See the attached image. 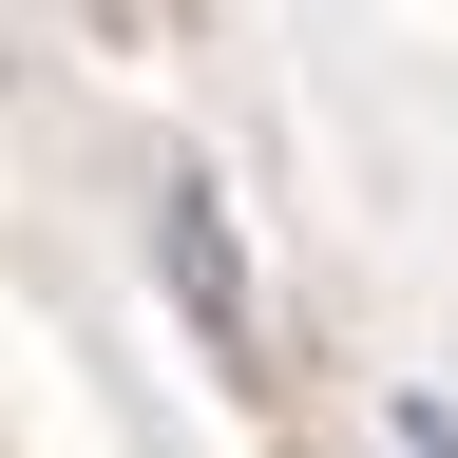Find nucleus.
Instances as JSON below:
<instances>
[{
    "instance_id": "1",
    "label": "nucleus",
    "mask_w": 458,
    "mask_h": 458,
    "mask_svg": "<svg viewBox=\"0 0 458 458\" xmlns=\"http://www.w3.org/2000/svg\"><path fill=\"white\" fill-rule=\"evenodd\" d=\"M153 267H172V306L210 325V363H229V382H267V306H249V249H229L210 172H172V191H153Z\"/></svg>"
}]
</instances>
